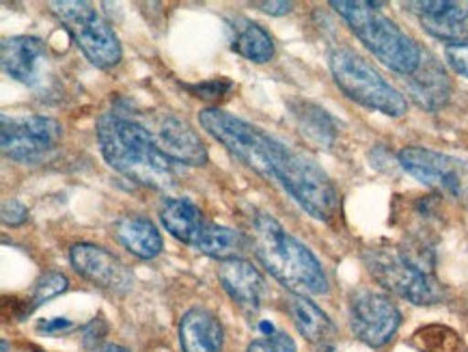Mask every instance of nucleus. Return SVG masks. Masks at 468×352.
Wrapping results in <instances>:
<instances>
[{"label": "nucleus", "instance_id": "1", "mask_svg": "<svg viewBox=\"0 0 468 352\" xmlns=\"http://www.w3.org/2000/svg\"><path fill=\"white\" fill-rule=\"evenodd\" d=\"M199 123L233 156L283 187L296 204L317 220H330L339 210V193L330 177L309 156L296 152L257 125L220 109L199 112Z\"/></svg>", "mask_w": 468, "mask_h": 352}, {"label": "nucleus", "instance_id": "2", "mask_svg": "<svg viewBox=\"0 0 468 352\" xmlns=\"http://www.w3.org/2000/svg\"><path fill=\"white\" fill-rule=\"evenodd\" d=\"M98 143L106 163L128 180L155 190L176 187L171 158L141 123L117 112H104L98 119Z\"/></svg>", "mask_w": 468, "mask_h": 352}, {"label": "nucleus", "instance_id": "3", "mask_svg": "<svg viewBox=\"0 0 468 352\" xmlns=\"http://www.w3.org/2000/svg\"><path fill=\"white\" fill-rule=\"evenodd\" d=\"M257 260L281 285L300 296H320L328 292V277L309 247L296 240L270 214H257L250 223Z\"/></svg>", "mask_w": 468, "mask_h": 352}, {"label": "nucleus", "instance_id": "4", "mask_svg": "<svg viewBox=\"0 0 468 352\" xmlns=\"http://www.w3.org/2000/svg\"><path fill=\"white\" fill-rule=\"evenodd\" d=\"M365 264L382 288L415 305H434L445 296L441 282L434 277V255L423 244L367 249Z\"/></svg>", "mask_w": 468, "mask_h": 352}, {"label": "nucleus", "instance_id": "5", "mask_svg": "<svg viewBox=\"0 0 468 352\" xmlns=\"http://www.w3.org/2000/svg\"><path fill=\"white\" fill-rule=\"evenodd\" d=\"M330 7L344 17L352 33L363 41V46L378 61L401 76L415 74L421 65L423 50L417 46L415 39L401 31L391 17H387L378 9V3L333 0Z\"/></svg>", "mask_w": 468, "mask_h": 352}, {"label": "nucleus", "instance_id": "6", "mask_svg": "<svg viewBox=\"0 0 468 352\" xmlns=\"http://www.w3.org/2000/svg\"><path fill=\"white\" fill-rule=\"evenodd\" d=\"M328 65L337 87L356 104L388 117H401L408 111L404 95L393 85H388L356 52L346 50V48L333 50Z\"/></svg>", "mask_w": 468, "mask_h": 352}, {"label": "nucleus", "instance_id": "7", "mask_svg": "<svg viewBox=\"0 0 468 352\" xmlns=\"http://www.w3.org/2000/svg\"><path fill=\"white\" fill-rule=\"evenodd\" d=\"M50 9L93 65L112 68L122 61L123 52L117 33L112 31L111 24L101 20L91 5L82 0H54Z\"/></svg>", "mask_w": 468, "mask_h": 352}, {"label": "nucleus", "instance_id": "8", "mask_svg": "<svg viewBox=\"0 0 468 352\" xmlns=\"http://www.w3.org/2000/svg\"><path fill=\"white\" fill-rule=\"evenodd\" d=\"M0 145L3 154L16 163L37 165L57 152L63 139V128L57 119L44 115H7L0 117Z\"/></svg>", "mask_w": 468, "mask_h": 352}, {"label": "nucleus", "instance_id": "9", "mask_svg": "<svg viewBox=\"0 0 468 352\" xmlns=\"http://www.w3.org/2000/svg\"><path fill=\"white\" fill-rule=\"evenodd\" d=\"M401 169L453 199L468 204V163L460 158L447 156L428 147H404L398 154Z\"/></svg>", "mask_w": 468, "mask_h": 352}, {"label": "nucleus", "instance_id": "10", "mask_svg": "<svg viewBox=\"0 0 468 352\" xmlns=\"http://www.w3.org/2000/svg\"><path fill=\"white\" fill-rule=\"evenodd\" d=\"M401 325V314L387 294L376 290H356L350 298L352 333L371 348L388 344Z\"/></svg>", "mask_w": 468, "mask_h": 352}, {"label": "nucleus", "instance_id": "11", "mask_svg": "<svg viewBox=\"0 0 468 352\" xmlns=\"http://www.w3.org/2000/svg\"><path fill=\"white\" fill-rule=\"evenodd\" d=\"M3 55V69L11 79L31 89H46L50 82L52 68L48 59L46 46L37 37H9L0 46Z\"/></svg>", "mask_w": 468, "mask_h": 352}, {"label": "nucleus", "instance_id": "12", "mask_svg": "<svg viewBox=\"0 0 468 352\" xmlns=\"http://www.w3.org/2000/svg\"><path fill=\"white\" fill-rule=\"evenodd\" d=\"M69 260L78 274H82L89 282L104 290L125 294L134 283V274L130 272V268L115 258L111 251L101 249L98 244H74L69 251Z\"/></svg>", "mask_w": 468, "mask_h": 352}, {"label": "nucleus", "instance_id": "13", "mask_svg": "<svg viewBox=\"0 0 468 352\" xmlns=\"http://www.w3.org/2000/svg\"><path fill=\"white\" fill-rule=\"evenodd\" d=\"M149 133H152L155 145L171 160H177V163L188 166H203L207 163L206 143L182 119L173 115L160 117L158 123Z\"/></svg>", "mask_w": 468, "mask_h": 352}, {"label": "nucleus", "instance_id": "14", "mask_svg": "<svg viewBox=\"0 0 468 352\" xmlns=\"http://www.w3.org/2000/svg\"><path fill=\"white\" fill-rule=\"evenodd\" d=\"M408 9L421 17L423 28L434 37L462 44L468 37V3L452 0H425V3H408Z\"/></svg>", "mask_w": 468, "mask_h": 352}, {"label": "nucleus", "instance_id": "15", "mask_svg": "<svg viewBox=\"0 0 468 352\" xmlns=\"http://www.w3.org/2000/svg\"><path fill=\"white\" fill-rule=\"evenodd\" d=\"M218 279L227 294L244 309H260L266 298V279L257 268L242 258L223 260L218 266Z\"/></svg>", "mask_w": 468, "mask_h": 352}, {"label": "nucleus", "instance_id": "16", "mask_svg": "<svg viewBox=\"0 0 468 352\" xmlns=\"http://www.w3.org/2000/svg\"><path fill=\"white\" fill-rule=\"evenodd\" d=\"M406 87L412 93V98L417 100V104L428 111L441 109L449 100V93H452L449 76L431 55H423L421 65H419L415 74L406 76Z\"/></svg>", "mask_w": 468, "mask_h": 352}, {"label": "nucleus", "instance_id": "17", "mask_svg": "<svg viewBox=\"0 0 468 352\" xmlns=\"http://www.w3.org/2000/svg\"><path fill=\"white\" fill-rule=\"evenodd\" d=\"M179 344L184 352H220L223 350V326L212 312L195 307L179 322Z\"/></svg>", "mask_w": 468, "mask_h": 352}, {"label": "nucleus", "instance_id": "18", "mask_svg": "<svg viewBox=\"0 0 468 352\" xmlns=\"http://www.w3.org/2000/svg\"><path fill=\"white\" fill-rule=\"evenodd\" d=\"M160 220L173 238H177L184 244H190L192 249L199 242L203 229L207 225L201 208L192 204L190 199H166L160 208Z\"/></svg>", "mask_w": 468, "mask_h": 352}, {"label": "nucleus", "instance_id": "19", "mask_svg": "<svg viewBox=\"0 0 468 352\" xmlns=\"http://www.w3.org/2000/svg\"><path fill=\"white\" fill-rule=\"evenodd\" d=\"M117 238L132 255L141 260L158 258L162 251V236L154 220L143 214H130L117 223Z\"/></svg>", "mask_w": 468, "mask_h": 352}, {"label": "nucleus", "instance_id": "20", "mask_svg": "<svg viewBox=\"0 0 468 352\" xmlns=\"http://www.w3.org/2000/svg\"><path fill=\"white\" fill-rule=\"evenodd\" d=\"M290 312L298 333L307 339V342L324 344L335 336L333 320H330L328 314L322 312L309 296L293 294L290 301Z\"/></svg>", "mask_w": 468, "mask_h": 352}, {"label": "nucleus", "instance_id": "21", "mask_svg": "<svg viewBox=\"0 0 468 352\" xmlns=\"http://www.w3.org/2000/svg\"><path fill=\"white\" fill-rule=\"evenodd\" d=\"M233 50L253 63H268L274 57V41L257 22L238 20L233 27Z\"/></svg>", "mask_w": 468, "mask_h": 352}, {"label": "nucleus", "instance_id": "22", "mask_svg": "<svg viewBox=\"0 0 468 352\" xmlns=\"http://www.w3.org/2000/svg\"><path fill=\"white\" fill-rule=\"evenodd\" d=\"M195 249L203 255H209V258L216 260H231L238 258L239 251L244 249V236L236 229L223 228V225L207 223L206 229L199 238V242L195 244Z\"/></svg>", "mask_w": 468, "mask_h": 352}, {"label": "nucleus", "instance_id": "23", "mask_svg": "<svg viewBox=\"0 0 468 352\" xmlns=\"http://www.w3.org/2000/svg\"><path fill=\"white\" fill-rule=\"evenodd\" d=\"M293 115L298 119L300 130L303 134H307L311 141L317 143V145H330L335 139V123L330 115L320 106L311 104V102H303L300 106L293 109Z\"/></svg>", "mask_w": 468, "mask_h": 352}, {"label": "nucleus", "instance_id": "24", "mask_svg": "<svg viewBox=\"0 0 468 352\" xmlns=\"http://www.w3.org/2000/svg\"><path fill=\"white\" fill-rule=\"evenodd\" d=\"M68 277L61 272H46L44 277H39V282L35 283L33 290V307H39L41 303H48L50 298L63 294L68 290Z\"/></svg>", "mask_w": 468, "mask_h": 352}, {"label": "nucleus", "instance_id": "25", "mask_svg": "<svg viewBox=\"0 0 468 352\" xmlns=\"http://www.w3.org/2000/svg\"><path fill=\"white\" fill-rule=\"evenodd\" d=\"M246 352H296L293 339L283 331H274L270 336H261L249 346Z\"/></svg>", "mask_w": 468, "mask_h": 352}, {"label": "nucleus", "instance_id": "26", "mask_svg": "<svg viewBox=\"0 0 468 352\" xmlns=\"http://www.w3.org/2000/svg\"><path fill=\"white\" fill-rule=\"evenodd\" d=\"M231 87H233V85H231L229 80L214 79V80L201 82V85L190 87V91L195 93L197 98H203V100H218V98H223L225 93H229Z\"/></svg>", "mask_w": 468, "mask_h": 352}, {"label": "nucleus", "instance_id": "27", "mask_svg": "<svg viewBox=\"0 0 468 352\" xmlns=\"http://www.w3.org/2000/svg\"><path fill=\"white\" fill-rule=\"evenodd\" d=\"M445 59L452 68L458 71L460 76L468 79V41H462V44H452L447 46Z\"/></svg>", "mask_w": 468, "mask_h": 352}, {"label": "nucleus", "instance_id": "28", "mask_svg": "<svg viewBox=\"0 0 468 352\" xmlns=\"http://www.w3.org/2000/svg\"><path fill=\"white\" fill-rule=\"evenodd\" d=\"M27 219H28V208L24 206L22 201H17V199L5 201V204H3L5 225H11V228H16V225H22Z\"/></svg>", "mask_w": 468, "mask_h": 352}, {"label": "nucleus", "instance_id": "29", "mask_svg": "<svg viewBox=\"0 0 468 352\" xmlns=\"http://www.w3.org/2000/svg\"><path fill=\"white\" fill-rule=\"evenodd\" d=\"M71 322L68 318H50V320H44L39 325V331L48 333V336H58V333H68L71 331Z\"/></svg>", "mask_w": 468, "mask_h": 352}, {"label": "nucleus", "instance_id": "30", "mask_svg": "<svg viewBox=\"0 0 468 352\" xmlns=\"http://www.w3.org/2000/svg\"><path fill=\"white\" fill-rule=\"evenodd\" d=\"M104 336H106V322L101 318H95L91 325L85 326V346L98 344Z\"/></svg>", "mask_w": 468, "mask_h": 352}, {"label": "nucleus", "instance_id": "31", "mask_svg": "<svg viewBox=\"0 0 468 352\" xmlns=\"http://www.w3.org/2000/svg\"><path fill=\"white\" fill-rule=\"evenodd\" d=\"M253 7H257L263 14H270V16H285L290 14L293 5L292 3H283V0H279V3H253Z\"/></svg>", "mask_w": 468, "mask_h": 352}, {"label": "nucleus", "instance_id": "32", "mask_svg": "<svg viewBox=\"0 0 468 352\" xmlns=\"http://www.w3.org/2000/svg\"><path fill=\"white\" fill-rule=\"evenodd\" d=\"M98 352H130V350L123 348V346H119V344H108V346H104V348L98 350Z\"/></svg>", "mask_w": 468, "mask_h": 352}]
</instances>
